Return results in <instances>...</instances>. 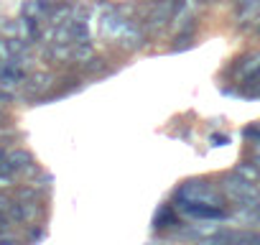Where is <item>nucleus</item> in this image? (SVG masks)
Wrapping results in <instances>:
<instances>
[{
  "label": "nucleus",
  "mask_w": 260,
  "mask_h": 245,
  "mask_svg": "<svg viewBox=\"0 0 260 245\" xmlns=\"http://www.w3.org/2000/svg\"><path fill=\"white\" fill-rule=\"evenodd\" d=\"M197 3H204L207 6V3H214V0H197Z\"/></svg>",
  "instance_id": "obj_21"
},
{
  "label": "nucleus",
  "mask_w": 260,
  "mask_h": 245,
  "mask_svg": "<svg viewBox=\"0 0 260 245\" xmlns=\"http://www.w3.org/2000/svg\"><path fill=\"white\" fill-rule=\"evenodd\" d=\"M6 154H8L6 148H0V164H3V161H6Z\"/></svg>",
  "instance_id": "obj_20"
},
{
  "label": "nucleus",
  "mask_w": 260,
  "mask_h": 245,
  "mask_svg": "<svg viewBox=\"0 0 260 245\" xmlns=\"http://www.w3.org/2000/svg\"><path fill=\"white\" fill-rule=\"evenodd\" d=\"M16 199H39V192H36V187H21L16 192Z\"/></svg>",
  "instance_id": "obj_15"
},
{
  "label": "nucleus",
  "mask_w": 260,
  "mask_h": 245,
  "mask_svg": "<svg viewBox=\"0 0 260 245\" xmlns=\"http://www.w3.org/2000/svg\"><path fill=\"white\" fill-rule=\"evenodd\" d=\"M141 44H143V28L136 26V23H127L125 31H122L120 39H117V46L125 49V51H136Z\"/></svg>",
  "instance_id": "obj_7"
},
{
  "label": "nucleus",
  "mask_w": 260,
  "mask_h": 245,
  "mask_svg": "<svg viewBox=\"0 0 260 245\" xmlns=\"http://www.w3.org/2000/svg\"><path fill=\"white\" fill-rule=\"evenodd\" d=\"M92 56H94V49H92L89 41H74V44H72V62L87 64Z\"/></svg>",
  "instance_id": "obj_9"
},
{
  "label": "nucleus",
  "mask_w": 260,
  "mask_h": 245,
  "mask_svg": "<svg viewBox=\"0 0 260 245\" xmlns=\"http://www.w3.org/2000/svg\"><path fill=\"white\" fill-rule=\"evenodd\" d=\"M237 3H240V6L245 8V11H250L252 6H257V3H260V0H237Z\"/></svg>",
  "instance_id": "obj_17"
},
{
  "label": "nucleus",
  "mask_w": 260,
  "mask_h": 245,
  "mask_svg": "<svg viewBox=\"0 0 260 245\" xmlns=\"http://www.w3.org/2000/svg\"><path fill=\"white\" fill-rule=\"evenodd\" d=\"M227 141H230L227 136H212V143H214V146H224Z\"/></svg>",
  "instance_id": "obj_18"
},
{
  "label": "nucleus",
  "mask_w": 260,
  "mask_h": 245,
  "mask_svg": "<svg viewBox=\"0 0 260 245\" xmlns=\"http://www.w3.org/2000/svg\"><path fill=\"white\" fill-rule=\"evenodd\" d=\"M174 13H176V0H156L148 18H146V26L148 28H161L169 21H174Z\"/></svg>",
  "instance_id": "obj_3"
},
{
  "label": "nucleus",
  "mask_w": 260,
  "mask_h": 245,
  "mask_svg": "<svg viewBox=\"0 0 260 245\" xmlns=\"http://www.w3.org/2000/svg\"><path fill=\"white\" fill-rule=\"evenodd\" d=\"M237 174H242L245 179L255 181V179L260 176V166H257V164H245V166H237Z\"/></svg>",
  "instance_id": "obj_13"
},
{
  "label": "nucleus",
  "mask_w": 260,
  "mask_h": 245,
  "mask_svg": "<svg viewBox=\"0 0 260 245\" xmlns=\"http://www.w3.org/2000/svg\"><path fill=\"white\" fill-rule=\"evenodd\" d=\"M252 184H255V181L245 179V176L237 174V171H230V174L222 176V192H224L235 204H240V207H255V204L260 202V192H257Z\"/></svg>",
  "instance_id": "obj_2"
},
{
  "label": "nucleus",
  "mask_w": 260,
  "mask_h": 245,
  "mask_svg": "<svg viewBox=\"0 0 260 245\" xmlns=\"http://www.w3.org/2000/svg\"><path fill=\"white\" fill-rule=\"evenodd\" d=\"M179 209L194 220H227V212L222 207H209V204H186L179 202Z\"/></svg>",
  "instance_id": "obj_4"
},
{
  "label": "nucleus",
  "mask_w": 260,
  "mask_h": 245,
  "mask_svg": "<svg viewBox=\"0 0 260 245\" xmlns=\"http://www.w3.org/2000/svg\"><path fill=\"white\" fill-rule=\"evenodd\" d=\"M11 187H16V179L11 171H0V192H8Z\"/></svg>",
  "instance_id": "obj_14"
},
{
  "label": "nucleus",
  "mask_w": 260,
  "mask_h": 245,
  "mask_svg": "<svg viewBox=\"0 0 260 245\" xmlns=\"http://www.w3.org/2000/svg\"><path fill=\"white\" fill-rule=\"evenodd\" d=\"M51 84H54V77H51L49 72H36V74L26 77L23 89H26V95H28V97H41L44 92H49V89H51Z\"/></svg>",
  "instance_id": "obj_6"
},
{
  "label": "nucleus",
  "mask_w": 260,
  "mask_h": 245,
  "mask_svg": "<svg viewBox=\"0 0 260 245\" xmlns=\"http://www.w3.org/2000/svg\"><path fill=\"white\" fill-rule=\"evenodd\" d=\"M237 77H240L242 82H255V79L260 77V51L247 54V56L240 62V67H237Z\"/></svg>",
  "instance_id": "obj_8"
},
{
  "label": "nucleus",
  "mask_w": 260,
  "mask_h": 245,
  "mask_svg": "<svg viewBox=\"0 0 260 245\" xmlns=\"http://www.w3.org/2000/svg\"><path fill=\"white\" fill-rule=\"evenodd\" d=\"M31 164H34V156H31L26 148H13V151L6 154V161L0 164V171L18 174V171H26Z\"/></svg>",
  "instance_id": "obj_5"
},
{
  "label": "nucleus",
  "mask_w": 260,
  "mask_h": 245,
  "mask_svg": "<svg viewBox=\"0 0 260 245\" xmlns=\"http://www.w3.org/2000/svg\"><path fill=\"white\" fill-rule=\"evenodd\" d=\"M257 151H260V141H257Z\"/></svg>",
  "instance_id": "obj_23"
},
{
  "label": "nucleus",
  "mask_w": 260,
  "mask_h": 245,
  "mask_svg": "<svg viewBox=\"0 0 260 245\" xmlns=\"http://www.w3.org/2000/svg\"><path fill=\"white\" fill-rule=\"evenodd\" d=\"M3 126H8V115H6L3 107H0V128H3Z\"/></svg>",
  "instance_id": "obj_19"
},
{
  "label": "nucleus",
  "mask_w": 260,
  "mask_h": 245,
  "mask_svg": "<svg viewBox=\"0 0 260 245\" xmlns=\"http://www.w3.org/2000/svg\"><path fill=\"white\" fill-rule=\"evenodd\" d=\"M46 8H49V6H46V0H26V3H23V16H28V18H39Z\"/></svg>",
  "instance_id": "obj_10"
},
{
  "label": "nucleus",
  "mask_w": 260,
  "mask_h": 245,
  "mask_svg": "<svg viewBox=\"0 0 260 245\" xmlns=\"http://www.w3.org/2000/svg\"><path fill=\"white\" fill-rule=\"evenodd\" d=\"M11 204H13V199H11L6 192H0V212H8V209H11Z\"/></svg>",
  "instance_id": "obj_16"
},
{
  "label": "nucleus",
  "mask_w": 260,
  "mask_h": 245,
  "mask_svg": "<svg viewBox=\"0 0 260 245\" xmlns=\"http://www.w3.org/2000/svg\"><path fill=\"white\" fill-rule=\"evenodd\" d=\"M176 199L186 204H209V207H224V199L219 189H214L204 179H191L176 189Z\"/></svg>",
  "instance_id": "obj_1"
},
{
  "label": "nucleus",
  "mask_w": 260,
  "mask_h": 245,
  "mask_svg": "<svg viewBox=\"0 0 260 245\" xmlns=\"http://www.w3.org/2000/svg\"><path fill=\"white\" fill-rule=\"evenodd\" d=\"M72 13H74V8H72V6H67V3H61V6L49 16V23H51V26H59V23H64L67 18H72Z\"/></svg>",
  "instance_id": "obj_11"
},
{
  "label": "nucleus",
  "mask_w": 260,
  "mask_h": 245,
  "mask_svg": "<svg viewBox=\"0 0 260 245\" xmlns=\"http://www.w3.org/2000/svg\"><path fill=\"white\" fill-rule=\"evenodd\" d=\"M0 77H3V64H0Z\"/></svg>",
  "instance_id": "obj_22"
},
{
  "label": "nucleus",
  "mask_w": 260,
  "mask_h": 245,
  "mask_svg": "<svg viewBox=\"0 0 260 245\" xmlns=\"http://www.w3.org/2000/svg\"><path fill=\"white\" fill-rule=\"evenodd\" d=\"M105 72H107V62H105V59L92 56V59L87 62V74H105Z\"/></svg>",
  "instance_id": "obj_12"
}]
</instances>
